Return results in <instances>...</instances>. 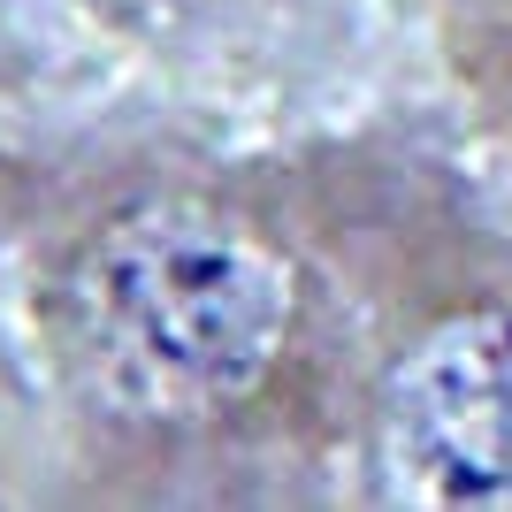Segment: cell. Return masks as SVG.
I'll use <instances>...</instances> for the list:
<instances>
[{
    "mask_svg": "<svg viewBox=\"0 0 512 512\" xmlns=\"http://www.w3.org/2000/svg\"><path fill=\"white\" fill-rule=\"evenodd\" d=\"M46 352L115 436H199L245 413L291 352L299 276L214 199H138L92 222L46 283Z\"/></svg>",
    "mask_w": 512,
    "mask_h": 512,
    "instance_id": "obj_1",
    "label": "cell"
},
{
    "mask_svg": "<svg viewBox=\"0 0 512 512\" xmlns=\"http://www.w3.org/2000/svg\"><path fill=\"white\" fill-rule=\"evenodd\" d=\"M367 467L390 505L512 512V306L451 314L390 360Z\"/></svg>",
    "mask_w": 512,
    "mask_h": 512,
    "instance_id": "obj_2",
    "label": "cell"
},
{
    "mask_svg": "<svg viewBox=\"0 0 512 512\" xmlns=\"http://www.w3.org/2000/svg\"><path fill=\"white\" fill-rule=\"evenodd\" d=\"M474 46V85H482V107H497L512 123V0H490L482 23L467 31Z\"/></svg>",
    "mask_w": 512,
    "mask_h": 512,
    "instance_id": "obj_3",
    "label": "cell"
}]
</instances>
